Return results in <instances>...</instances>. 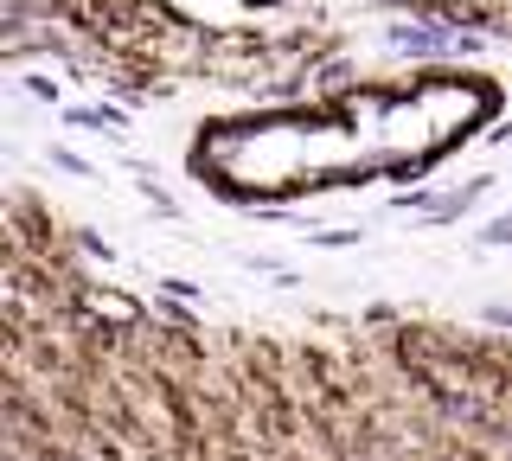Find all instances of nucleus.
Instances as JSON below:
<instances>
[{"label":"nucleus","mask_w":512,"mask_h":461,"mask_svg":"<svg viewBox=\"0 0 512 461\" xmlns=\"http://www.w3.org/2000/svg\"><path fill=\"white\" fill-rule=\"evenodd\" d=\"M391 39L404 45V52H448V45H455V33H442V26H397Z\"/></svg>","instance_id":"nucleus-1"},{"label":"nucleus","mask_w":512,"mask_h":461,"mask_svg":"<svg viewBox=\"0 0 512 461\" xmlns=\"http://www.w3.org/2000/svg\"><path fill=\"white\" fill-rule=\"evenodd\" d=\"M487 237H493V244H512V218H500V225H493Z\"/></svg>","instance_id":"nucleus-2"}]
</instances>
